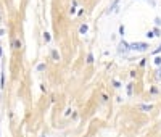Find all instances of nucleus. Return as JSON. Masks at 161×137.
Instances as JSON below:
<instances>
[{
  "label": "nucleus",
  "mask_w": 161,
  "mask_h": 137,
  "mask_svg": "<svg viewBox=\"0 0 161 137\" xmlns=\"http://www.w3.org/2000/svg\"><path fill=\"white\" fill-rule=\"evenodd\" d=\"M52 57H53V60H60V55H58V52H57V50L52 52Z\"/></svg>",
  "instance_id": "4"
},
{
  "label": "nucleus",
  "mask_w": 161,
  "mask_h": 137,
  "mask_svg": "<svg viewBox=\"0 0 161 137\" xmlns=\"http://www.w3.org/2000/svg\"><path fill=\"white\" fill-rule=\"evenodd\" d=\"M87 61H89V63L93 61V57H92V55H89V57H87Z\"/></svg>",
  "instance_id": "9"
},
{
  "label": "nucleus",
  "mask_w": 161,
  "mask_h": 137,
  "mask_svg": "<svg viewBox=\"0 0 161 137\" xmlns=\"http://www.w3.org/2000/svg\"><path fill=\"white\" fill-rule=\"evenodd\" d=\"M79 31H80V34H85V32L89 31V26H87V24H82V26H80V29H79Z\"/></svg>",
  "instance_id": "3"
},
{
  "label": "nucleus",
  "mask_w": 161,
  "mask_h": 137,
  "mask_svg": "<svg viewBox=\"0 0 161 137\" xmlns=\"http://www.w3.org/2000/svg\"><path fill=\"white\" fill-rule=\"evenodd\" d=\"M147 47H148V45H147V44H142V42H137V44H132V45H130L132 50H138V52L147 50Z\"/></svg>",
  "instance_id": "1"
},
{
  "label": "nucleus",
  "mask_w": 161,
  "mask_h": 137,
  "mask_svg": "<svg viewBox=\"0 0 161 137\" xmlns=\"http://www.w3.org/2000/svg\"><path fill=\"white\" fill-rule=\"evenodd\" d=\"M140 108H142V110H145V111H148V110H151V105H142Z\"/></svg>",
  "instance_id": "6"
},
{
  "label": "nucleus",
  "mask_w": 161,
  "mask_h": 137,
  "mask_svg": "<svg viewBox=\"0 0 161 137\" xmlns=\"http://www.w3.org/2000/svg\"><path fill=\"white\" fill-rule=\"evenodd\" d=\"M160 73H161V69H160Z\"/></svg>",
  "instance_id": "12"
},
{
  "label": "nucleus",
  "mask_w": 161,
  "mask_h": 137,
  "mask_svg": "<svg viewBox=\"0 0 161 137\" xmlns=\"http://www.w3.org/2000/svg\"><path fill=\"white\" fill-rule=\"evenodd\" d=\"M0 55H2V48H0Z\"/></svg>",
  "instance_id": "11"
},
{
  "label": "nucleus",
  "mask_w": 161,
  "mask_h": 137,
  "mask_svg": "<svg viewBox=\"0 0 161 137\" xmlns=\"http://www.w3.org/2000/svg\"><path fill=\"white\" fill-rule=\"evenodd\" d=\"M155 23H156V26H160V24H161V20H160V18H156V20H155Z\"/></svg>",
  "instance_id": "10"
},
{
  "label": "nucleus",
  "mask_w": 161,
  "mask_h": 137,
  "mask_svg": "<svg viewBox=\"0 0 161 137\" xmlns=\"http://www.w3.org/2000/svg\"><path fill=\"white\" fill-rule=\"evenodd\" d=\"M37 69H39V71H44V69H45V65H39Z\"/></svg>",
  "instance_id": "7"
},
{
  "label": "nucleus",
  "mask_w": 161,
  "mask_h": 137,
  "mask_svg": "<svg viewBox=\"0 0 161 137\" xmlns=\"http://www.w3.org/2000/svg\"><path fill=\"white\" fill-rule=\"evenodd\" d=\"M155 63H156V65H161V58H160V57H156V58H155Z\"/></svg>",
  "instance_id": "8"
},
{
  "label": "nucleus",
  "mask_w": 161,
  "mask_h": 137,
  "mask_svg": "<svg viewBox=\"0 0 161 137\" xmlns=\"http://www.w3.org/2000/svg\"><path fill=\"white\" fill-rule=\"evenodd\" d=\"M13 47H15V48H19V47H21V42H19V40H15V42H13Z\"/></svg>",
  "instance_id": "5"
},
{
  "label": "nucleus",
  "mask_w": 161,
  "mask_h": 137,
  "mask_svg": "<svg viewBox=\"0 0 161 137\" xmlns=\"http://www.w3.org/2000/svg\"><path fill=\"white\" fill-rule=\"evenodd\" d=\"M119 47H121V48H119L121 52H127V50L130 48V45H127L126 42H121V45H119Z\"/></svg>",
  "instance_id": "2"
}]
</instances>
